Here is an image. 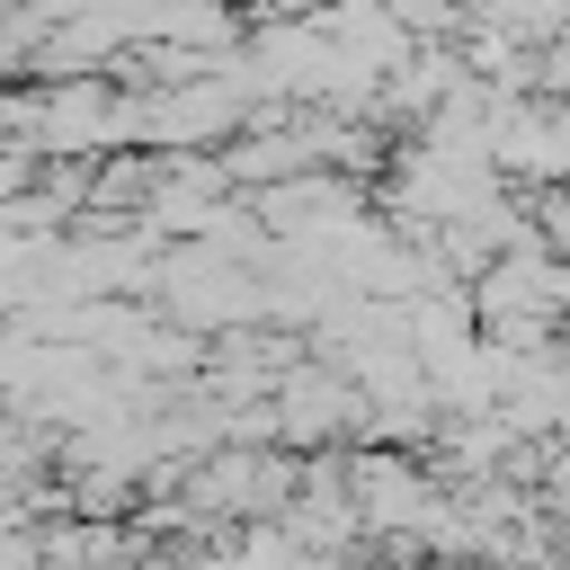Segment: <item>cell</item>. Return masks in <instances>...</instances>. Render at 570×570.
Wrapping results in <instances>:
<instances>
[{"instance_id":"6da1fadb","label":"cell","mask_w":570,"mask_h":570,"mask_svg":"<svg viewBox=\"0 0 570 570\" xmlns=\"http://www.w3.org/2000/svg\"><path fill=\"white\" fill-rule=\"evenodd\" d=\"M552 232H561V240H570V196H561V223H552Z\"/></svg>"}]
</instances>
